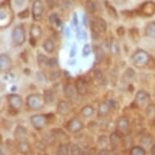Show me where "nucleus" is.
Here are the masks:
<instances>
[{"label": "nucleus", "mask_w": 155, "mask_h": 155, "mask_svg": "<svg viewBox=\"0 0 155 155\" xmlns=\"http://www.w3.org/2000/svg\"><path fill=\"white\" fill-rule=\"evenodd\" d=\"M86 8L87 10H88V12H89V13H91V14H93V13L95 12V9H96V8H95V4H94V2L91 1V0H89V1L87 2Z\"/></svg>", "instance_id": "31"}, {"label": "nucleus", "mask_w": 155, "mask_h": 155, "mask_svg": "<svg viewBox=\"0 0 155 155\" xmlns=\"http://www.w3.org/2000/svg\"><path fill=\"white\" fill-rule=\"evenodd\" d=\"M76 89L80 94H84L87 90L85 82L81 79H79L76 81Z\"/></svg>", "instance_id": "17"}, {"label": "nucleus", "mask_w": 155, "mask_h": 155, "mask_svg": "<svg viewBox=\"0 0 155 155\" xmlns=\"http://www.w3.org/2000/svg\"><path fill=\"white\" fill-rule=\"evenodd\" d=\"M29 10L28 9H25V10L22 11L21 12L18 14V16L21 19H25V18H28L29 16Z\"/></svg>", "instance_id": "33"}, {"label": "nucleus", "mask_w": 155, "mask_h": 155, "mask_svg": "<svg viewBox=\"0 0 155 155\" xmlns=\"http://www.w3.org/2000/svg\"><path fill=\"white\" fill-rule=\"evenodd\" d=\"M69 30H70V28H67L66 33H65V34H66V35H67V37H68L69 34H70V33H69Z\"/></svg>", "instance_id": "48"}, {"label": "nucleus", "mask_w": 155, "mask_h": 155, "mask_svg": "<svg viewBox=\"0 0 155 155\" xmlns=\"http://www.w3.org/2000/svg\"><path fill=\"white\" fill-rule=\"evenodd\" d=\"M30 36L31 38H33L34 40H38L41 36V29L38 25H33L30 28Z\"/></svg>", "instance_id": "14"}, {"label": "nucleus", "mask_w": 155, "mask_h": 155, "mask_svg": "<svg viewBox=\"0 0 155 155\" xmlns=\"http://www.w3.org/2000/svg\"><path fill=\"white\" fill-rule=\"evenodd\" d=\"M146 34L149 36L155 35V22H152L148 25L146 28Z\"/></svg>", "instance_id": "27"}, {"label": "nucleus", "mask_w": 155, "mask_h": 155, "mask_svg": "<svg viewBox=\"0 0 155 155\" xmlns=\"http://www.w3.org/2000/svg\"><path fill=\"white\" fill-rule=\"evenodd\" d=\"M46 3L50 6V8H53L54 6L56 5V3H57V0H46Z\"/></svg>", "instance_id": "41"}, {"label": "nucleus", "mask_w": 155, "mask_h": 155, "mask_svg": "<svg viewBox=\"0 0 155 155\" xmlns=\"http://www.w3.org/2000/svg\"><path fill=\"white\" fill-rule=\"evenodd\" d=\"M18 150L21 153H26L29 151V145L27 142V140L25 141H21L18 143Z\"/></svg>", "instance_id": "19"}, {"label": "nucleus", "mask_w": 155, "mask_h": 155, "mask_svg": "<svg viewBox=\"0 0 155 155\" xmlns=\"http://www.w3.org/2000/svg\"><path fill=\"white\" fill-rule=\"evenodd\" d=\"M110 51L112 53L114 54H117L120 53V49L119 42L114 38L111 39V41H110Z\"/></svg>", "instance_id": "18"}, {"label": "nucleus", "mask_w": 155, "mask_h": 155, "mask_svg": "<svg viewBox=\"0 0 155 155\" xmlns=\"http://www.w3.org/2000/svg\"><path fill=\"white\" fill-rule=\"evenodd\" d=\"M47 64H48L51 68H54V67H55L56 65L58 64V62H57V59H56L55 58H52V59H49Z\"/></svg>", "instance_id": "35"}, {"label": "nucleus", "mask_w": 155, "mask_h": 155, "mask_svg": "<svg viewBox=\"0 0 155 155\" xmlns=\"http://www.w3.org/2000/svg\"><path fill=\"white\" fill-rule=\"evenodd\" d=\"M25 2V0H15V3L19 7H21Z\"/></svg>", "instance_id": "42"}, {"label": "nucleus", "mask_w": 155, "mask_h": 155, "mask_svg": "<svg viewBox=\"0 0 155 155\" xmlns=\"http://www.w3.org/2000/svg\"><path fill=\"white\" fill-rule=\"evenodd\" d=\"M117 127L121 130H126L128 127V120L126 118H120L117 121Z\"/></svg>", "instance_id": "22"}, {"label": "nucleus", "mask_w": 155, "mask_h": 155, "mask_svg": "<svg viewBox=\"0 0 155 155\" xmlns=\"http://www.w3.org/2000/svg\"><path fill=\"white\" fill-rule=\"evenodd\" d=\"M117 32H118V34H119L120 36L123 35L124 33V28H123V27H120V28H118Z\"/></svg>", "instance_id": "45"}, {"label": "nucleus", "mask_w": 155, "mask_h": 155, "mask_svg": "<svg viewBox=\"0 0 155 155\" xmlns=\"http://www.w3.org/2000/svg\"><path fill=\"white\" fill-rule=\"evenodd\" d=\"M110 139V143H111V145L113 148H117L118 145H120V142H121V139L116 133L111 134Z\"/></svg>", "instance_id": "21"}, {"label": "nucleus", "mask_w": 155, "mask_h": 155, "mask_svg": "<svg viewBox=\"0 0 155 155\" xmlns=\"http://www.w3.org/2000/svg\"><path fill=\"white\" fill-rule=\"evenodd\" d=\"M64 93L67 97H71L74 94L73 88L71 85H67L64 88Z\"/></svg>", "instance_id": "28"}, {"label": "nucleus", "mask_w": 155, "mask_h": 155, "mask_svg": "<svg viewBox=\"0 0 155 155\" xmlns=\"http://www.w3.org/2000/svg\"><path fill=\"white\" fill-rule=\"evenodd\" d=\"M95 77H96L97 80H102L103 78V73H102V71H100V70H97L95 71Z\"/></svg>", "instance_id": "39"}, {"label": "nucleus", "mask_w": 155, "mask_h": 155, "mask_svg": "<svg viewBox=\"0 0 155 155\" xmlns=\"http://www.w3.org/2000/svg\"><path fill=\"white\" fill-rule=\"evenodd\" d=\"M25 32L22 26H16L12 31V41L16 46H21L25 41Z\"/></svg>", "instance_id": "4"}, {"label": "nucleus", "mask_w": 155, "mask_h": 155, "mask_svg": "<svg viewBox=\"0 0 155 155\" xmlns=\"http://www.w3.org/2000/svg\"><path fill=\"white\" fill-rule=\"evenodd\" d=\"M57 111L61 115H67L70 112L68 104L64 101H60L57 106Z\"/></svg>", "instance_id": "13"}, {"label": "nucleus", "mask_w": 155, "mask_h": 155, "mask_svg": "<svg viewBox=\"0 0 155 155\" xmlns=\"http://www.w3.org/2000/svg\"><path fill=\"white\" fill-rule=\"evenodd\" d=\"M43 47L48 53H52L54 50V45L53 41L49 39L45 41V42L43 43Z\"/></svg>", "instance_id": "23"}, {"label": "nucleus", "mask_w": 155, "mask_h": 155, "mask_svg": "<svg viewBox=\"0 0 155 155\" xmlns=\"http://www.w3.org/2000/svg\"><path fill=\"white\" fill-rule=\"evenodd\" d=\"M73 21L74 24H75V25L78 26V18H77L76 13H74L73 14Z\"/></svg>", "instance_id": "44"}, {"label": "nucleus", "mask_w": 155, "mask_h": 155, "mask_svg": "<svg viewBox=\"0 0 155 155\" xmlns=\"http://www.w3.org/2000/svg\"><path fill=\"white\" fill-rule=\"evenodd\" d=\"M148 98H149V95L145 92L140 91L138 92L137 94L135 101H136V102L138 105H144L145 103V102L147 101Z\"/></svg>", "instance_id": "15"}, {"label": "nucleus", "mask_w": 155, "mask_h": 155, "mask_svg": "<svg viewBox=\"0 0 155 155\" xmlns=\"http://www.w3.org/2000/svg\"><path fill=\"white\" fill-rule=\"evenodd\" d=\"M60 76V74H59V71H53V72H51V75H50V78H51L52 81L54 80H56L58 79Z\"/></svg>", "instance_id": "38"}, {"label": "nucleus", "mask_w": 155, "mask_h": 155, "mask_svg": "<svg viewBox=\"0 0 155 155\" xmlns=\"http://www.w3.org/2000/svg\"><path fill=\"white\" fill-rule=\"evenodd\" d=\"M82 51H83V55L84 56L89 55V54H90V52H91L90 46H89V45H88V44H86V45H85V46L83 47V50H82Z\"/></svg>", "instance_id": "34"}, {"label": "nucleus", "mask_w": 155, "mask_h": 155, "mask_svg": "<svg viewBox=\"0 0 155 155\" xmlns=\"http://www.w3.org/2000/svg\"><path fill=\"white\" fill-rule=\"evenodd\" d=\"M99 155H110V152L107 150H103L100 152Z\"/></svg>", "instance_id": "46"}, {"label": "nucleus", "mask_w": 155, "mask_h": 155, "mask_svg": "<svg viewBox=\"0 0 155 155\" xmlns=\"http://www.w3.org/2000/svg\"><path fill=\"white\" fill-rule=\"evenodd\" d=\"M132 59H133V63L137 66H144V65L147 64L148 60H149V56L145 51H139L133 54Z\"/></svg>", "instance_id": "7"}, {"label": "nucleus", "mask_w": 155, "mask_h": 155, "mask_svg": "<svg viewBox=\"0 0 155 155\" xmlns=\"http://www.w3.org/2000/svg\"><path fill=\"white\" fill-rule=\"evenodd\" d=\"M151 153L152 155H155V145H153L152 149H151Z\"/></svg>", "instance_id": "47"}, {"label": "nucleus", "mask_w": 155, "mask_h": 155, "mask_svg": "<svg viewBox=\"0 0 155 155\" xmlns=\"http://www.w3.org/2000/svg\"><path fill=\"white\" fill-rule=\"evenodd\" d=\"M44 12V5L41 0H35L32 5V16L34 21H39Z\"/></svg>", "instance_id": "5"}, {"label": "nucleus", "mask_w": 155, "mask_h": 155, "mask_svg": "<svg viewBox=\"0 0 155 155\" xmlns=\"http://www.w3.org/2000/svg\"><path fill=\"white\" fill-rule=\"evenodd\" d=\"M44 102V98H42L40 94H32L27 98V104L29 108L33 110H38L42 108Z\"/></svg>", "instance_id": "3"}, {"label": "nucleus", "mask_w": 155, "mask_h": 155, "mask_svg": "<svg viewBox=\"0 0 155 155\" xmlns=\"http://www.w3.org/2000/svg\"><path fill=\"white\" fill-rule=\"evenodd\" d=\"M13 20V11L11 0H3L1 3V25L8 26Z\"/></svg>", "instance_id": "1"}, {"label": "nucleus", "mask_w": 155, "mask_h": 155, "mask_svg": "<svg viewBox=\"0 0 155 155\" xmlns=\"http://www.w3.org/2000/svg\"><path fill=\"white\" fill-rule=\"evenodd\" d=\"M0 68L2 71H8L12 68V61L7 54H2L0 59Z\"/></svg>", "instance_id": "10"}, {"label": "nucleus", "mask_w": 155, "mask_h": 155, "mask_svg": "<svg viewBox=\"0 0 155 155\" xmlns=\"http://www.w3.org/2000/svg\"><path fill=\"white\" fill-rule=\"evenodd\" d=\"M108 105H109V107H111L114 109H118L119 108V104H118V102L115 100L110 99L109 101V104Z\"/></svg>", "instance_id": "37"}, {"label": "nucleus", "mask_w": 155, "mask_h": 155, "mask_svg": "<svg viewBox=\"0 0 155 155\" xmlns=\"http://www.w3.org/2000/svg\"><path fill=\"white\" fill-rule=\"evenodd\" d=\"M134 13L140 15L151 16L155 14V3L153 1H146L134 11Z\"/></svg>", "instance_id": "2"}, {"label": "nucleus", "mask_w": 155, "mask_h": 155, "mask_svg": "<svg viewBox=\"0 0 155 155\" xmlns=\"http://www.w3.org/2000/svg\"><path fill=\"white\" fill-rule=\"evenodd\" d=\"M91 28L94 33L105 32L107 30V23L102 18L95 17L91 21Z\"/></svg>", "instance_id": "6"}, {"label": "nucleus", "mask_w": 155, "mask_h": 155, "mask_svg": "<svg viewBox=\"0 0 155 155\" xmlns=\"http://www.w3.org/2000/svg\"><path fill=\"white\" fill-rule=\"evenodd\" d=\"M76 51H77V48H76V45H73V46H72V47H71V52H70V57L73 58L74 56L76 55Z\"/></svg>", "instance_id": "40"}, {"label": "nucleus", "mask_w": 155, "mask_h": 155, "mask_svg": "<svg viewBox=\"0 0 155 155\" xmlns=\"http://www.w3.org/2000/svg\"><path fill=\"white\" fill-rule=\"evenodd\" d=\"M57 153H58V155H68V147L64 144L59 145Z\"/></svg>", "instance_id": "29"}, {"label": "nucleus", "mask_w": 155, "mask_h": 155, "mask_svg": "<svg viewBox=\"0 0 155 155\" xmlns=\"http://www.w3.org/2000/svg\"><path fill=\"white\" fill-rule=\"evenodd\" d=\"M106 8H107V12L111 17L114 18V19H118V14L117 12L115 10V8L108 2H106Z\"/></svg>", "instance_id": "20"}, {"label": "nucleus", "mask_w": 155, "mask_h": 155, "mask_svg": "<svg viewBox=\"0 0 155 155\" xmlns=\"http://www.w3.org/2000/svg\"><path fill=\"white\" fill-rule=\"evenodd\" d=\"M43 98L44 102H46V104H52L54 101V94L53 92L50 91V90H46L44 93Z\"/></svg>", "instance_id": "16"}, {"label": "nucleus", "mask_w": 155, "mask_h": 155, "mask_svg": "<svg viewBox=\"0 0 155 155\" xmlns=\"http://www.w3.org/2000/svg\"><path fill=\"white\" fill-rule=\"evenodd\" d=\"M81 114L84 117H89L94 114V108L91 106H86L81 110Z\"/></svg>", "instance_id": "24"}, {"label": "nucleus", "mask_w": 155, "mask_h": 155, "mask_svg": "<svg viewBox=\"0 0 155 155\" xmlns=\"http://www.w3.org/2000/svg\"><path fill=\"white\" fill-rule=\"evenodd\" d=\"M9 103H10L11 107L14 110H19L21 109V107H22V99L19 95H11L9 97Z\"/></svg>", "instance_id": "9"}, {"label": "nucleus", "mask_w": 155, "mask_h": 155, "mask_svg": "<svg viewBox=\"0 0 155 155\" xmlns=\"http://www.w3.org/2000/svg\"><path fill=\"white\" fill-rule=\"evenodd\" d=\"M15 136L17 140H19V142L25 141L26 137H27V131L22 126H18L16 127V130H15Z\"/></svg>", "instance_id": "12"}, {"label": "nucleus", "mask_w": 155, "mask_h": 155, "mask_svg": "<svg viewBox=\"0 0 155 155\" xmlns=\"http://www.w3.org/2000/svg\"><path fill=\"white\" fill-rule=\"evenodd\" d=\"M38 65L41 68L48 63V59H46V56L43 55V54H39L38 57Z\"/></svg>", "instance_id": "30"}, {"label": "nucleus", "mask_w": 155, "mask_h": 155, "mask_svg": "<svg viewBox=\"0 0 155 155\" xmlns=\"http://www.w3.org/2000/svg\"><path fill=\"white\" fill-rule=\"evenodd\" d=\"M68 127L69 131H71L72 132H76L82 129L83 124H82V123L78 119H72L68 123Z\"/></svg>", "instance_id": "11"}, {"label": "nucleus", "mask_w": 155, "mask_h": 155, "mask_svg": "<svg viewBox=\"0 0 155 155\" xmlns=\"http://www.w3.org/2000/svg\"><path fill=\"white\" fill-rule=\"evenodd\" d=\"M31 122L33 127L37 128V129H41L42 127L46 125V120L45 116L41 115V114H37V115H33L31 118Z\"/></svg>", "instance_id": "8"}, {"label": "nucleus", "mask_w": 155, "mask_h": 155, "mask_svg": "<svg viewBox=\"0 0 155 155\" xmlns=\"http://www.w3.org/2000/svg\"><path fill=\"white\" fill-rule=\"evenodd\" d=\"M81 153V148L78 145H72L71 147V155H80Z\"/></svg>", "instance_id": "32"}, {"label": "nucleus", "mask_w": 155, "mask_h": 155, "mask_svg": "<svg viewBox=\"0 0 155 155\" xmlns=\"http://www.w3.org/2000/svg\"><path fill=\"white\" fill-rule=\"evenodd\" d=\"M98 112H99L100 115H102V116L107 115L109 112V105L106 104V103H102L99 106Z\"/></svg>", "instance_id": "26"}, {"label": "nucleus", "mask_w": 155, "mask_h": 155, "mask_svg": "<svg viewBox=\"0 0 155 155\" xmlns=\"http://www.w3.org/2000/svg\"><path fill=\"white\" fill-rule=\"evenodd\" d=\"M130 155H145V151L141 147L135 146L130 151Z\"/></svg>", "instance_id": "25"}, {"label": "nucleus", "mask_w": 155, "mask_h": 155, "mask_svg": "<svg viewBox=\"0 0 155 155\" xmlns=\"http://www.w3.org/2000/svg\"><path fill=\"white\" fill-rule=\"evenodd\" d=\"M114 3L118 4V5H123V4H124L126 2H127V0H114Z\"/></svg>", "instance_id": "43"}, {"label": "nucleus", "mask_w": 155, "mask_h": 155, "mask_svg": "<svg viewBox=\"0 0 155 155\" xmlns=\"http://www.w3.org/2000/svg\"><path fill=\"white\" fill-rule=\"evenodd\" d=\"M71 2L70 0H64L63 1V7H64L65 9H70L71 8Z\"/></svg>", "instance_id": "36"}]
</instances>
